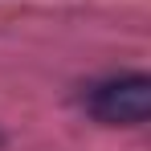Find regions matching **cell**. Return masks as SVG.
Masks as SVG:
<instances>
[{"label": "cell", "mask_w": 151, "mask_h": 151, "mask_svg": "<svg viewBox=\"0 0 151 151\" xmlns=\"http://www.w3.org/2000/svg\"><path fill=\"white\" fill-rule=\"evenodd\" d=\"M86 110L110 127H143L151 114V78L119 74L106 82H94L86 90Z\"/></svg>", "instance_id": "1"}]
</instances>
